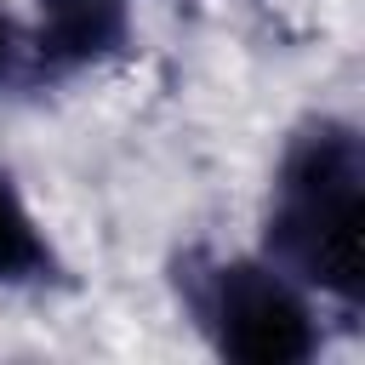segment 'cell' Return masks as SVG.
Segmentation results:
<instances>
[{
    "instance_id": "6da1fadb",
    "label": "cell",
    "mask_w": 365,
    "mask_h": 365,
    "mask_svg": "<svg viewBox=\"0 0 365 365\" xmlns=\"http://www.w3.org/2000/svg\"><path fill=\"white\" fill-rule=\"evenodd\" d=\"M268 262L342 308L365 297V148L354 125L314 120L274 171Z\"/></svg>"
},
{
    "instance_id": "7a4b0ae2",
    "label": "cell",
    "mask_w": 365,
    "mask_h": 365,
    "mask_svg": "<svg viewBox=\"0 0 365 365\" xmlns=\"http://www.w3.org/2000/svg\"><path fill=\"white\" fill-rule=\"evenodd\" d=\"M188 308L211 348L240 365H302L319 348L314 302L308 291L279 274L268 257L262 262H211L188 279Z\"/></svg>"
},
{
    "instance_id": "3957f363",
    "label": "cell",
    "mask_w": 365,
    "mask_h": 365,
    "mask_svg": "<svg viewBox=\"0 0 365 365\" xmlns=\"http://www.w3.org/2000/svg\"><path fill=\"white\" fill-rule=\"evenodd\" d=\"M125 0H34V57L40 68H86L125 46Z\"/></svg>"
},
{
    "instance_id": "277c9868",
    "label": "cell",
    "mask_w": 365,
    "mask_h": 365,
    "mask_svg": "<svg viewBox=\"0 0 365 365\" xmlns=\"http://www.w3.org/2000/svg\"><path fill=\"white\" fill-rule=\"evenodd\" d=\"M51 268H57V257H51L34 211L0 177V285H34V279H51Z\"/></svg>"
},
{
    "instance_id": "5b68a950",
    "label": "cell",
    "mask_w": 365,
    "mask_h": 365,
    "mask_svg": "<svg viewBox=\"0 0 365 365\" xmlns=\"http://www.w3.org/2000/svg\"><path fill=\"white\" fill-rule=\"evenodd\" d=\"M17 51H23V46H17V23H11L6 11H0V80L11 74V63H17Z\"/></svg>"
}]
</instances>
